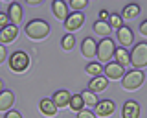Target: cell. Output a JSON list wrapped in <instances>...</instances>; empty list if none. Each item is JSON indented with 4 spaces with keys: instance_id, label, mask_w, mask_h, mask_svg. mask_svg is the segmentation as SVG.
I'll use <instances>...</instances> for the list:
<instances>
[{
    "instance_id": "obj_24",
    "label": "cell",
    "mask_w": 147,
    "mask_h": 118,
    "mask_svg": "<svg viewBox=\"0 0 147 118\" xmlns=\"http://www.w3.org/2000/svg\"><path fill=\"white\" fill-rule=\"evenodd\" d=\"M109 26H110V30H119V28H123V19H121V15H118V13H112V15L109 17Z\"/></svg>"
},
{
    "instance_id": "obj_10",
    "label": "cell",
    "mask_w": 147,
    "mask_h": 118,
    "mask_svg": "<svg viewBox=\"0 0 147 118\" xmlns=\"http://www.w3.org/2000/svg\"><path fill=\"white\" fill-rule=\"evenodd\" d=\"M116 33H118V43L121 44V48L131 46L132 41H134V33H132V30L129 28V26H123V28H119Z\"/></svg>"
},
{
    "instance_id": "obj_5",
    "label": "cell",
    "mask_w": 147,
    "mask_h": 118,
    "mask_svg": "<svg viewBox=\"0 0 147 118\" xmlns=\"http://www.w3.org/2000/svg\"><path fill=\"white\" fill-rule=\"evenodd\" d=\"M30 63H31L30 56L26 52H22V50H18V52H13L11 57H9V68L13 72H24V70H28Z\"/></svg>"
},
{
    "instance_id": "obj_28",
    "label": "cell",
    "mask_w": 147,
    "mask_h": 118,
    "mask_svg": "<svg viewBox=\"0 0 147 118\" xmlns=\"http://www.w3.org/2000/svg\"><path fill=\"white\" fill-rule=\"evenodd\" d=\"M6 26H9V17H7V13L0 11V30L6 28Z\"/></svg>"
},
{
    "instance_id": "obj_18",
    "label": "cell",
    "mask_w": 147,
    "mask_h": 118,
    "mask_svg": "<svg viewBox=\"0 0 147 118\" xmlns=\"http://www.w3.org/2000/svg\"><path fill=\"white\" fill-rule=\"evenodd\" d=\"M39 109H40V113H42L44 116H55V113H57V105H55L53 100H50V98H42V100H40Z\"/></svg>"
},
{
    "instance_id": "obj_20",
    "label": "cell",
    "mask_w": 147,
    "mask_h": 118,
    "mask_svg": "<svg viewBox=\"0 0 147 118\" xmlns=\"http://www.w3.org/2000/svg\"><path fill=\"white\" fill-rule=\"evenodd\" d=\"M138 15H140V6L138 4H129L121 11V19H134Z\"/></svg>"
},
{
    "instance_id": "obj_2",
    "label": "cell",
    "mask_w": 147,
    "mask_h": 118,
    "mask_svg": "<svg viewBox=\"0 0 147 118\" xmlns=\"http://www.w3.org/2000/svg\"><path fill=\"white\" fill-rule=\"evenodd\" d=\"M144 79H145V74L142 70H129L125 72V76L121 78V87L125 90H138L144 85Z\"/></svg>"
},
{
    "instance_id": "obj_33",
    "label": "cell",
    "mask_w": 147,
    "mask_h": 118,
    "mask_svg": "<svg viewBox=\"0 0 147 118\" xmlns=\"http://www.w3.org/2000/svg\"><path fill=\"white\" fill-rule=\"evenodd\" d=\"M140 31H142V35H147V20L142 22V26H140Z\"/></svg>"
},
{
    "instance_id": "obj_12",
    "label": "cell",
    "mask_w": 147,
    "mask_h": 118,
    "mask_svg": "<svg viewBox=\"0 0 147 118\" xmlns=\"http://www.w3.org/2000/svg\"><path fill=\"white\" fill-rule=\"evenodd\" d=\"M114 109H116V105H114L112 100H103V102H98V105H96V116H110L114 113Z\"/></svg>"
},
{
    "instance_id": "obj_14",
    "label": "cell",
    "mask_w": 147,
    "mask_h": 118,
    "mask_svg": "<svg viewBox=\"0 0 147 118\" xmlns=\"http://www.w3.org/2000/svg\"><path fill=\"white\" fill-rule=\"evenodd\" d=\"M107 87H109V79L105 78V76H98V78H92V79H90L88 89H86V90H90V92L98 94V92H103Z\"/></svg>"
},
{
    "instance_id": "obj_19",
    "label": "cell",
    "mask_w": 147,
    "mask_h": 118,
    "mask_svg": "<svg viewBox=\"0 0 147 118\" xmlns=\"http://www.w3.org/2000/svg\"><path fill=\"white\" fill-rule=\"evenodd\" d=\"M114 59H116L118 65L125 66L131 63V54L127 52V48H116V54H114Z\"/></svg>"
},
{
    "instance_id": "obj_27",
    "label": "cell",
    "mask_w": 147,
    "mask_h": 118,
    "mask_svg": "<svg viewBox=\"0 0 147 118\" xmlns=\"http://www.w3.org/2000/svg\"><path fill=\"white\" fill-rule=\"evenodd\" d=\"M86 6H88L86 0H70V7L74 11H81L83 7H86Z\"/></svg>"
},
{
    "instance_id": "obj_21",
    "label": "cell",
    "mask_w": 147,
    "mask_h": 118,
    "mask_svg": "<svg viewBox=\"0 0 147 118\" xmlns=\"http://www.w3.org/2000/svg\"><path fill=\"white\" fill-rule=\"evenodd\" d=\"M81 98H83V103H85V107H96L98 105V96H96L94 92H90V90H83L81 92Z\"/></svg>"
},
{
    "instance_id": "obj_30",
    "label": "cell",
    "mask_w": 147,
    "mask_h": 118,
    "mask_svg": "<svg viewBox=\"0 0 147 118\" xmlns=\"http://www.w3.org/2000/svg\"><path fill=\"white\" fill-rule=\"evenodd\" d=\"M4 118H22V115L18 111H13V109H11V111H7L6 115H4Z\"/></svg>"
},
{
    "instance_id": "obj_4",
    "label": "cell",
    "mask_w": 147,
    "mask_h": 118,
    "mask_svg": "<svg viewBox=\"0 0 147 118\" xmlns=\"http://www.w3.org/2000/svg\"><path fill=\"white\" fill-rule=\"evenodd\" d=\"M131 63L136 70L147 66V43L134 44V48H132V52H131Z\"/></svg>"
},
{
    "instance_id": "obj_23",
    "label": "cell",
    "mask_w": 147,
    "mask_h": 118,
    "mask_svg": "<svg viewBox=\"0 0 147 118\" xmlns=\"http://www.w3.org/2000/svg\"><path fill=\"white\" fill-rule=\"evenodd\" d=\"M72 109V111H76V113H79L85 109V103H83V98H81V94H74V96L70 98V105H68Z\"/></svg>"
},
{
    "instance_id": "obj_16",
    "label": "cell",
    "mask_w": 147,
    "mask_h": 118,
    "mask_svg": "<svg viewBox=\"0 0 147 118\" xmlns=\"http://www.w3.org/2000/svg\"><path fill=\"white\" fill-rule=\"evenodd\" d=\"M70 98H72V94L68 92V90H64V89H61V90H57V92L53 94V103L57 105V109H63V107H68L70 105Z\"/></svg>"
},
{
    "instance_id": "obj_25",
    "label": "cell",
    "mask_w": 147,
    "mask_h": 118,
    "mask_svg": "<svg viewBox=\"0 0 147 118\" xmlns=\"http://www.w3.org/2000/svg\"><path fill=\"white\" fill-rule=\"evenodd\" d=\"M85 70H86V74L94 76V78H98V76H103V66H101V63H88Z\"/></svg>"
},
{
    "instance_id": "obj_8",
    "label": "cell",
    "mask_w": 147,
    "mask_h": 118,
    "mask_svg": "<svg viewBox=\"0 0 147 118\" xmlns=\"http://www.w3.org/2000/svg\"><path fill=\"white\" fill-rule=\"evenodd\" d=\"M17 37H18V26L9 24V26L0 30V44H4V46L9 44V43H13Z\"/></svg>"
},
{
    "instance_id": "obj_11",
    "label": "cell",
    "mask_w": 147,
    "mask_h": 118,
    "mask_svg": "<svg viewBox=\"0 0 147 118\" xmlns=\"http://www.w3.org/2000/svg\"><path fill=\"white\" fill-rule=\"evenodd\" d=\"M81 52H83V56L88 57V59L98 56V43H96L92 37H85L83 43H81Z\"/></svg>"
},
{
    "instance_id": "obj_3",
    "label": "cell",
    "mask_w": 147,
    "mask_h": 118,
    "mask_svg": "<svg viewBox=\"0 0 147 118\" xmlns=\"http://www.w3.org/2000/svg\"><path fill=\"white\" fill-rule=\"evenodd\" d=\"M116 43H114L112 39L105 37L101 39L98 43V59L103 63H110V59L114 57V54H116Z\"/></svg>"
},
{
    "instance_id": "obj_31",
    "label": "cell",
    "mask_w": 147,
    "mask_h": 118,
    "mask_svg": "<svg viewBox=\"0 0 147 118\" xmlns=\"http://www.w3.org/2000/svg\"><path fill=\"white\" fill-rule=\"evenodd\" d=\"M6 57H7V50H6V46H4V44H0V65L6 61Z\"/></svg>"
},
{
    "instance_id": "obj_1",
    "label": "cell",
    "mask_w": 147,
    "mask_h": 118,
    "mask_svg": "<svg viewBox=\"0 0 147 118\" xmlns=\"http://www.w3.org/2000/svg\"><path fill=\"white\" fill-rule=\"evenodd\" d=\"M24 31H26L28 39L42 41V39H46L50 35V24L46 20H42V19H33V20H30L26 24Z\"/></svg>"
},
{
    "instance_id": "obj_26",
    "label": "cell",
    "mask_w": 147,
    "mask_h": 118,
    "mask_svg": "<svg viewBox=\"0 0 147 118\" xmlns=\"http://www.w3.org/2000/svg\"><path fill=\"white\" fill-rule=\"evenodd\" d=\"M74 44H76V37H74V33H66L63 37V41H61V46L64 50H72Z\"/></svg>"
},
{
    "instance_id": "obj_6",
    "label": "cell",
    "mask_w": 147,
    "mask_h": 118,
    "mask_svg": "<svg viewBox=\"0 0 147 118\" xmlns=\"http://www.w3.org/2000/svg\"><path fill=\"white\" fill-rule=\"evenodd\" d=\"M103 74H105V78H107V79L118 81V79H121L123 76H125V68H123L121 65H118L116 61H110V63H107V65H105Z\"/></svg>"
},
{
    "instance_id": "obj_9",
    "label": "cell",
    "mask_w": 147,
    "mask_h": 118,
    "mask_svg": "<svg viewBox=\"0 0 147 118\" xmlns=\"http://www.w3.org/2000/svg\"><path fill=\"white\" fill-rule=\"evenodd\" d=\"M121 118H140V103L134 100H127L121 109Z\"/></svg>"
},
{
    "instance_id": "obj_35",
    "label": "cell",
    "mask_w": 147,
    "mask_h": 118,
    "mask_svg": "<svg viewBox=\"0 0 147 118\" xmlns=\"http://www.w3.org/2000/svg\"><path fill=\"white\" fill-rule=\"evenodd\" d=\"M2 90H4V81L0 79V92H2Z\"/></svg>"
},
{
    "instance_id": "obj_29",
    "label": "cell",
    "mask_w": 147,
    "mask_h": 118,
    "mask_svg": "<svg viewBox=\"0 0 147 118\" xmlns=\"http://www.w3.org/2000/svg\"><path fill=\"white\" fill-rule=\"evenodd\" d=\"M77 118H96V115L92 111H88V109H83V111L77 113Z\"/></svg>"
},
{
    "instance_id": "obj_22",
    "label": "cell",
    "mask_w": 147,
    "mask_h": 118,
    "mask_svg": "<svg viewBox=\"0 0 147 118\" xmlns=\"http://www.w3.org/2000/svg\"><path fill=\"white\" fill-rule=\"evenodd\" d=\"M94 31H96L98 35H101V37H107V35L110 33V26H109V22L96 20V22H94Z\"/></svg>"
},
{
    "instance_id": "obj_15",
    "label": "cell",
    "mask_w": 147,
    "mask_h": 118,
    "mask_svg": "<svg viewBox=\"0 0 147 118\" xmlns=\"http://www.w3.org/2000/svg\"><path fill=\"white\" fill-rule=\"evenodd\" d=\"M13 103H15V94H13L11 90H2V92H0V111L2 113L11 111Z\"/></svg>"
},
{
    "instance_id": "obj_7",
    "label": "cell",
    "mask_w": 147,
    "mask_h": 118,
    "mask_svg": "<svg viewBox=\"0 0 147 118\" xmlns=\"http://www.w3.org/2000/svg\"><path fill=\"white\" fill-rule=\"evenodd\" d=\"M83 24H85V15H83L81 11L68 13V19L64 20V28L70 31V33H72V31H76V30H79Z\"/></svg>"
},
{
    "instance_id": "obj_17",
    "label": "cell",
    "mask_w": 147,
    "mask_h": 118,
    "mask_svg": "<svg viewBox=\"0 0 147 118\" xmlns=\"http://www.w3.org/2000/svg\"><path fill=\"white\" fill-rule=\"evenodd\" d=\"M52 9H53V15H55V19L57 20H66L68 19V7H66V4L63 2V0H53V4H52Z\"/></svg>"
},
{
    "instance_id": "obj_13",
    "label": "cell",
    "mask_w": 147,
    "mask_h": 118,
    "mask_svg": "<svg viewBox=\"0 0 147 118\" xmlns=\"http://www.w3.org/2000/svg\"><path fill=\"white\" fill-rule=\"evenodd\" d=\"M7 17H9V20H11L13 26H18V24H20V22H22V6H20V4H17V2L9 4Z\"/></svg>"
},
{
    "instance_id": "obj_32",
    "label": "cell",
    "mask_w": 147,
    "mask_h": 118,
    "mask_svg": "<svg viewBox=\"0 0 147 118\" xmlns=\"http://www.w3.org/2000/svg\"><path fill=\"white\" fill-rule=\"evenodd\" d=\"M109 17H110V13H109L107 9H101V11H99V20L107 22V20H109Z\"/></svg>"
},
{
    "instance_id": "obj_34",
    "label": "cell",
    "mask_w": 147,
    "mask_h": 118,
    "mask_svg": "<svg viewBox=\"0 0 147 118\" xmlns=\"http://www.w3.org/2000/svg\"><path fill=\"white\" fill-rule=\"evenodd\" d=\"M28 4H31V6H37V4H40V0H28Z\"/></svg>"
}]
</instances>
